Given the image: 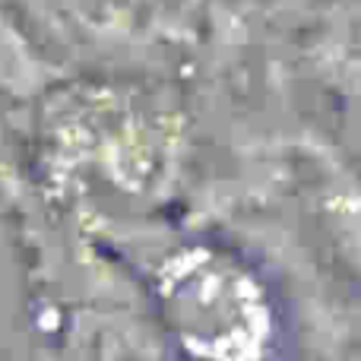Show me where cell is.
Here are the masks:
<instances>
[{"label": "cell", "instance_id": "obj_1", "mask_svg": "<svg viewBox=\"0 0 361 361\" xmlns=\"http://www.w3.org/2000/svg\"><path fill=\"white\" fill-rule=\"evenodd\" d=\"M165 333L190 361H269L279 311L257 267L238 250L187 241L165 250L149 276Z\"/></svg>", "mask_w": 361, "mask_h": 361}, {"label": "cell", "instance_id": "obj_2", "mask_svg": "<svg viewBox=\"0 0 361 361\" xmlns=\"http://www.w3.org/2000/svg\"><path fill=\"white\" fill-rule=\"evenodd\" d=\"M317 209L320 225L345 257L355 276H361V175L339 162L317 169Z\"/></svg>", "mask_w": 361, "mask_h": 361}, {"label": "cell", "instance_id": "obj_3", "mask_svg": "<svg viewBox=\"0 0 361 361\" xmlns=\"http://www.w3.org/2000/svg\"><path fill=\"white\" fill-rule=\"evenodd\" d=\"M345 70H349V76H355L358 99H361V16L345 32Z\"/></svg>", "mask_w": 361, "mask_h": 361}]
</instances>
